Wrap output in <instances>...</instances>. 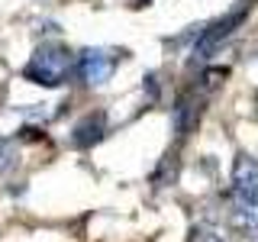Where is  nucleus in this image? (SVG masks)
Listing matches in <instances>:
<instances>
[{
	"label": "nucleus",
	"mask_w": 258,
	"mask_h": 242,
	"mask_svg": "<svg viewBox=\"0 0 258 242\" xmlns=\"http://www.w3.org/2000/svg\"><path fill=\"white\" fill-rule=\"evenodd\" d=\"M71 71H75V55L58 42H42L32 52L29 65L23 68V78L42 87H58L71 78Z\"/></svg>",
	"instance_id": "f257e3e1"
},
{
	"label": "nucleus",
	"mask_w": 258,
	"mask_h": 242,
	"mask_svg": "<svg viewBox=\"0 0 258 242\" xmlns=\"http://www.w3.org/2000/svg\"><path fill=\"white\" fill-rule=\"evenodd\" d=\"M248 10H252V0H239L236 7H232L229 13H223L216 23H210V26L200 32V42H197V55H207L210 48H216L223 42L226 36H229L232 29H239V23L248 16Z\"/></svg>",
	"instance_id": "f03ea898"
},
{
	"label": "nucleus",
	"mask_w": 258,
	"mask_h": 242,
	"mask_svg": "<svg viewBox=\"0 0 258 242\" xmlns=\"http://www.w3.org/2000/svg\"><path fill=\"white\" fill-rule=\"evenodd\" d=\"M81 81L84 84H103V81H110L113 68H116V58H113V52H107V48H87V52H81Z\"/></svg>",
	"instance_id": "7ed1b4c3"
},
{
	"label": "nucleus",
	"mask_w": 258,
	"mask_h": 242,
	"mask_svg": "<svg viewBox=\"0 0 258 242\" xmlns=\"http://www.w3.org/2000/svg\"><path fill=\"white\" fill-rule=\"evenodd\" d=\"M232 188L239 200H255L258 204V158L252 155H236L232 161Z\"/></svg>",
	"instance_id": "20e7f679"
},
{
	"label": "nucleus",
	"mask_w": 258,
	"mask_h": 242,
	"mask_svg": "<svg viewBox=\"0 0 258 242\" xmlns=\"http://www.w3.org/2000/svg\"><path fill=\"white\" fill-rule=\"evenodd\" d=\"M107 136V113H87L84 119H78L75 129H71V142L78 145V149H91V145H97Z\"/></svg>",
	"instance_id": "39448f33"
},
{
	"label": "nucleus",
	"mask_w": 258,
	"mask_h": 242,
	"mask_svg": "<svg viewBox=\"0 0 258 242\" xmlns=\"http://www.w3.org/2000/svg\"><path fill=\"white\" fill-rule=\"evenodd\" d=\"M204 113V97L197 94H181L174 103V129L177 136H190L197 129V119Z\"/></svg>",
	"instance_id": "423d86ee"
},
{
	"label": "nucleus",
	"mask_w": 258,
	"mask_h": 242,
	"mask_svg": "<svg viewBox=\"0 0 258 242\" xmlns=\"http://www.w3.org/2000/svg\"><path fill=\"white\" fill-rule=\"evenodd\" d=\"M177 168H181V161H177V149L165 152V158L158 161L155 174H152V184H155V188H171V184L177 181Z\"/></svg>",
	"instance_id": "0eeeda50"
},
{
	"label": "nucleus",
	"mask_w": 258,
	"mask_h": 242,
	"mask_svg": "<svg viewBox=\"0 0 258 242\" xmlns=\"http://www.w3.org/2000/svg\"><path fill=\"white\" fill-rule=\"evenodd\" d=\"M232 220H236L239 229H258V204H255V200H239L236 197Z\"/></svg>",
	"instance_id": "6e6552de"
},
{
	"label": "nucleus",
	"mask_w": 258,
	"mask_h": 242,
	"mask_svg": "<svg viewBox=\"0 0 258 242\" xmlns=\"http://www.w3.org/2000/svg\"><path fill=\"white\" fill-rule=\"evenodd\" d=\"M20 165V152H16L13 142H0V174L13 171V168Z\"/></svg>",
	"instance_id": "1a4fd4ad"
},
{
	"label": "nucleus",
	"mask_w": 258,
	"mask_h": 242,
	"mask_svg": "<svg viewBox=\"0 0 258 242\" xmlns=\"http://www.w3.org/2000/svg\"><path fill=\"white\" fill-rule=\"evenodd\" d=\"M190 242H223V236L213 232V229H207V226H197V229L190 232Z\"/></svg>",
	"instance_id": "9d476101"
},
{
	"label": "nucleus",
	"mask_w": 258,
	"mask_h": 242,
	"mask_svg": "<svg viewBox=\"0 0 258 242\" xmlns=\"http://www.w3.org/2000/svg\"><path fill=\"white\" fill-rule=\"evenodd\" d=\"M229 71L226 68H216V71H207V84H220V78H226Z\"/></svg>",
	"instance_id": "9b49d317"
}]
</instances>
